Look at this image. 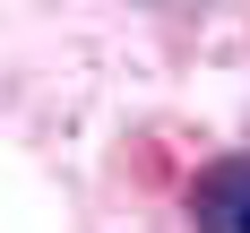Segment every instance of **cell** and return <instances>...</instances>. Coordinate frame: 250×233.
I'll return each mask as SVG.
<instances>
[{
    "label": "cell",
    "instance_id": "1",
    "mask_svg": "<svg viewBox=\"0 0 250 233\" xmlns=\"http://www.w3.org/2000/svg\"><path fill=\"white\" fill-rule=\"evenodd\" d=\"M190 225L199 233H250V155H225L190 181Z\"/></svg>",
    "mask_w": 250,
    "mask_h": 233
}]
</instances>
